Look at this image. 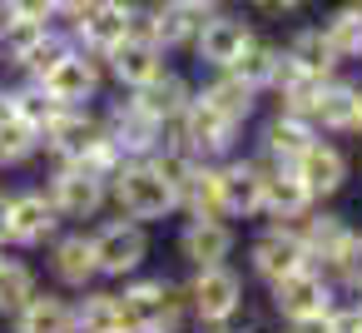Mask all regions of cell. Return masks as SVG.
<instances>
[{
	"mask_svg": "<svg viewBox=\"0 0 362 333\" xmlns=\"http://www.w3.org/2000/svg\"><path fill=\"white\" fill-rule=\"evenodd\" d=\"M194 95L209 100L214 110H223L238 125H253L263 115V90L248 85L238 70H194Z\"/></svg>",
	"mask_w": 362,
	"mask_h": 333,
	"instance_id": "obj_20",
	"label": "cell"
},
{
	"mask_svg": "<svg viewBox=\"0 0 362 333\" xmlns=\"http://www.w3.org/2000/svg\"><path fill=\"white\" fill-rule=\"evenodd\" d=\"M352 214H342L337 204H313L303 219H298V239H303V249H308V264H322L347 234H352Z\"/></svg>",
	"mask_w": 362,
	"mask_h": 333,
	"instance_id": "obj_22",
	"label": "cell"
},
{
	"mask_svg": "<svg viewBox=\"0 0 362 333\" xmlns=\"http://www.w3.org/2000/svg\"><path fill=\"white\" fill-rule=\"evenodd\" d=\"M184 303H189V323H223L228 313L243 308V298L253 293L248 273L238 259L228 264H209V269H184Z\"/></svg>",
	"mask_w": 362,
	"mask_h": 333,
	"instance_id": "obj_5",
	"label": "cell"
},
{
	"mask_svg": "<svg viewBox=\"0 0 362 333\" xmlns=\"http://www.w3.org/2000/svg\"><path fill=\"white\" fill-rule=\"evenodd\" d=\"M357 80H362V70H337V75L322 80L317 100L308 105V120H313L317 135H327V140H352V120H357Z\"/></svg>",
	"mask_w": 362,
	"mask_h": 333,
	"instance_id": "obj_19",
	"label": "cell"
},
{
	"mask_svg": "<svg viewBox=\"0 0 362 333\" xmlns=\"http://www.w3.org/2000/svg\"><path fill=\"white\" fill-rule=\"evenodd\" d=\"M214 6H228V0H214Z\"/></svg>",
	"mask_w": 362,
	"mask_h": 333,
	"instance_id": "obj_39",
	"label": "cell"
},
{
	"mask_svg": "<svg viewBox=\"0 0 362 333\" xmlns=\"http://www.w3.org/2000/svg\"><path fill=\"white\" fill-rule=\"evenodd\" d=\"M243 244V229L233 219H209V214H179L174 229V259L184 269H209V264H228Z\"/></svg>",
	"mask_w": 362,
	"mask_h": 333,
	"instance_id": "obj_14",
	"label": "cell"
},
{
	"mask_svg": "<svg viewBox=\"0 0 362 333\" xmlns=\"http://www.w3.org/2000/svg\"><path fill=\"white\" fill-rule=\"evenodd\" d=\"M40 283H45V273H40V259L35 254H21V249L0 254V323H6Z\"/></svg>",
	"mask_w": 362,
	"mask_h": 333,
	"instance_id": "obj_24",
	"label": "cell"
},
{
	"mask_svg": "<svg viewBox=\"0 0 362 333\" xmlns=\"http://www.w3.org/2000/svg\"><path fill=\"white\" fill-rule=\"evenodd\" d=\"M85 6H90V0H55V16H60V21H70V16H75V11H85Z\"/></svg>",
	"mask_w": 362,
	"mask_h": 333,
	"instance_id": "obj_35",
	"label": "cell"
},
{
	"mask_svg": "<svg viewBox=\"0 0 362 333\" xmlns=\"http://www.w3.org/2000/svg\"><path fill=\"white\" fill-rule=\"evenodd\" d=\"M100 120H105V135L124 149V159H149V154H159V145H164V125H159L129 90H105Z\"/></svg>",
	"mask_w": 362,
	"mask_h": 333,
	"instance_id": "obj_10",
	"label": "cell"
},
{
	"mask_svg": "<svg viewBox=\"0 0 362 333\" xmlns=\"http://www.w3.org/2000/svg\"><path fill=\"white\" fill-rule=\"evenodd\" d=\"M253 35H258V21L228 0V6L204 16V26H199V35L189 45V60H194V70H228Z\"/></svg>",
	"mask_w": 362,
	"mask_h": 333,
	"instance_id": "obj_8",
	"label": "cell"
},
{
	"mask_svg": "<svg viewBox=\"0 0 362 333\" xmlns=\"http://www.w3.org/2000/svg\"><path fill=\"white\" fill-rule=\"evenodd\" d=\"M45 95L60 105V110H85V105H100L105 100V90H110V80H105V60L95 55V50H80V45H70L50 70H45Z\"/></svg>",
	"mask_w": 362,
	"mask_h": 333,
	"instance_id": "obj_9",
	"label": "cell"
},
{
	"mask_svg": "<svg viewBox=\"0 0 362 333\" xmlns=\"http://www.w3.org/2000/svg\"><path fill=\"white\" fill-rule=\"evenodd\" d=\"M6 333H75V293H65L55 283H40L6 318Z\"/></svg>",
	"mask_w": 362,
	"mask_h": 333,
	"instance_id": "obj_21",
	"label": "cell"
},
{
	"mask_svg": "<svg viewBox=\"0 0 362 333\" xmlns=\"http://www.w3.org/2000/svg\"><path fill=\"white\" fill-rule=\"evenodd\" d=\"M35 179H40V189L50 194V204L65 224L90 229L100 214H110V184L100 174H90L80 159H40Z\"/></svg>",
	"mask_w": 362,
	"mask_h": 333,
	"instance_id": "obj_3",
	"label": "cell"
},
{
	"mask_svg": "<svg viewBox=\"0 0 362 333\" xmlns=\"http://www.w3.org/2000/svg\"><path fill=\"white\" fill-rule=\"evenodd\" d=\"M308 6V0H243V11L248 16H263V21H288Z\"/></svg>",
	"mask_w": 362,
	"mask_h": 333,
	"instance_id": "obj_33",
	"label": "cell"
},
{
	"mask_svg": "<svg viewBox=\"0 0 362 333\" xmlns=\"http://www.w3.org/2000/svg\"><path fill=\"white\" fill-rule=\"evenodd\" d=\"M317 26H322L332 55L342 60V70H362V0H337Z\"/></svg>",
	"mask_w": 362,
	"mask_h": 333,
	"instance_id": "obj_23",
	"label": "cell"
},
{
	"mask_svg": "<svg viewBox=\"0 0 362 333\" xmlns=\"http://www.w3.org/2000/svg\"><path fill=\"white\" fill-rule=\"evenodd\" d=\"M129 95H134V100H139L159 125H164V120H174V115H184V110H189V100H194V75H189V70H179V65H169L159 80H149L144 90H129Z\"/></svg>",
	"mask_w": 362,
	"mask_h": 333,
	"instance_id": "obj_25",
	"label": "cell"
},
{
	"mask_svg": "<svg viewBox=\"0 0 362 333\" xmlns=\"http://www.w3.org/2000/svg\"><path fill=\"white\" fill-rule=\"evenodd\" d=\"M0 16H21V21H40V26H55V0H6Z\"/></svg>",
	"mask_w": 362,
	"mask_h": 333,
	"instance_id": "obj_32",
	"label": "cell"
},
{
	"mask_svg": "<svg viewBox=\"0 0 362 333\" xmlns=\"http://www.w3.org/2000/svg\"><path fill=\"white\" fill-rule=\"evenodd\" d=\"M332 313V308H327ZM327 313H308V318H298V323H283V333H332V318Z\"/></svg>",
	"mask_w": 362,
	"mask_h": 333,
	"instance_id": "obj_34",
	"label": "cell"
},
{
	"mask_svg": "<svg viewBox=\"0 0 362 333\" xmlns=\"http://www.w3.org/2000/svg\"><path fill=\"white\" fill-rule=\"evenodd\" d=\"M238 249H243V273H248V283H258V288H268V283H278L283 273H293V269L308 264V249H303V239H298V224L258 219V224H248V239H243Z\"/></svg>",
	"mask_w": 362,
	"mask_h": 333,
	"instance_id": "obj_6",
	"label": "cell"
},
{
	"mask_svg": "<svg viewBox=\"0 0 362 333\" xmlns=\"http://www.w3.org/2000/svg\"><path fill=\"white\" fill-rule=\"evenodd\" d=\"M184 333H228V328H223V323H189Z\"/></svg>",
	"mask_w": 362,
	"mask_h": 333,
	"instance_id": "obj_36",
	"label": "cell"
},
{
	"mask_svg": "<svg viewBox=\"0 0 362 333\" xmlns=\"http://www.w3.org/2000/svg\"><path fill=\"white\" fill-rule=\"evenodd\" d=\"M313 140H317L313 120L298 115V110H278V105H263V115L248 125V149H253L258 159L278 164V169H293L298 154H303Z\"/></svg>",
	"mask_w": 362,
	"mask_h": 333,
	"instance_id": "obj_11",
	"label": "cell"
},
{
	"mask_svg": "<svg viewBox=\"0 0 362 333\" xmlns=\"http://www.w3.org/2000/svg\"><path fill=\"white\" fill-rule=\"evenodd\" d=\"M110 214H124V219L159 229V224L179 219V194L154 159H124L110 179Z\"/></svg>",
	"mask_w": 362,
	"mask_h": 333,
	"instance_id": "obj_2",
	"label": "cell"
},
{
	"mask_svg": "<svg viewBox=\"0 0 362 333\" xmlns=\"http://www.w3.org/2000/svg\"><path fill=\"white\" fill-rule=\"evenodd\" d=\"M352 140H362V80H357V120H352Z\"/></svg>",
	"mask_w": 362,
	"mask_h": 333,
	"instance_id": "obj_37",
	"label": "cell"
},
{
	"mask_svg": "<svg viewBox=\"0 0 362 333\" xmlns=\"http://www.w3.org/2000/svg\"><path fill=\"white\" fill-rule=\"evenodd\" d=\"M332 303H337V288L327 283V273L317 264H303V269H293L263 288V308L273 323H298L308 313H327Z\"/></svg>",
	"mask_w": 362,
	"mask_h": 333,
	"instance_id": "obj_13",
	"label": "cell"
},
{
	"mask_svg": "<svg viewBox=\"0 0 362 333\" xmlns=\"http://www.w3.org/2000/svg\"><path fill=\"white\" fill-rule=\"evenodd\" d=\"M263 333H283V323H268V328H263Z\"/></svg>",
	"mask_w": 362,
	"mask_h": 333,
	"instance_id": "obj_38",
	"label": "cell"
},
{
	"mask_svg": "<svg viewBox=\"0 0 362 333\" xmlns=\"http://www.w3.org/2000/svg\"><path fill=\"white\" fill-rule=\"evenodd\" d=\"M134 6H139V0H90L85 11H75V16L60 21V26L70 30V40H75L80 50L105 55L110 45H119V40L134 30Z\"/></svg>",
	"mask_w": 362,
	"mask_h": 333,
	"instance_id": "obj_16",
	"label": "cell"
},
{
	"mask_svg": "<svg viewBox=\"0 0 362 333\" xmlns=\"http://www.w3.org/2000/svg\"><path fill=\"white\" fill-rule=\"evenodd\" d=\"M65 229V219L55 214L50 194L40 189V179H21L11 184V209H6V249L21 254H40L55 234Z\"/></svg>",
	"mask_w": 362,
	"mask_h": 333,
	"instance_id": "obj_7",
	"label": "cell"
},
{
	"mask_svg": "<svg viewBox=\"0 0 362 333\" xmlns=\"http://www.w3.org/2000/svg\"><path fill=\"white\" fill-rule=\"evenodd\" d=\"M0 85H6V75H0Z\"/></svg>",
	"mask_w": 362,
	"mask_h": 333,
	"instance_id": "obj_40",
	"label": "cell"
},
{
	"mask_svg": "<svg viewBox=\"0 0 362 333\" xmlns=\"http://www.w3.org/2000/svg\"><path fill=\"white\" fill-rule=\"evenodd\" d=\"M75 333H124L115 283H90L75 293Z\"/></svg>",
	"mask_w": 362,
	"mask_h": 333,
	"instance_id": "obj_26",
	"label": "cell"
},
{
	"mask_svg": "<svg viewBox=\"0 0 362 333\" xmlns=\"http://www.w3.org/2000/svg\"><path fill=\"white\" fill-rule=\"evenodd\" d=\"M40 149H45V140L35 125L16 120V115L0 120V174H35Z\"/></svg>",
	"mask_w": 362,
	"mask_h": 333,
	"instance_id": "obj_27",
	"label": "cell"
},
{
	"mask_svg": "<svg viewBox=\"0 0 362 333\" xmlns=\"http://www.w3.org/2000/svg\"><path fill=\"white\" fill-rule=\"evenodd\" d=\"M308 209H313V199H308V189L298 184V174H293V169H278V174H268V179H263V214H258V219L298 224Z\"/></svg>",
	"mask_w": 362,
	"mask_h": 333,
	"instance_id": "obj_29",
	"label": "cell"
},
{
	"mask_svg": "<svg viewBox=\"0 0 362 333\" xmlns=\"http://www.w3.org/2000/svg\"><path fill=\"white\" fill-rule=\"evenodd\" d=\"M35 259H40L45 283H55V288H65V293H80V288H90V283H105V278H100V264H95L90 229H80V224H65Z\"/></svg>",
	"mask_w": 362,
	"mask_h": 333,
	"instance_id": "obj_12",
	"label": "cell"
},
{
	"mask_svg": "<svg viewBox=\"0 0 362 333\" xmlns=\"http://www.w3.org/2000/svg\"><path fill=\"white\" fill-rule=\"evenodd\" d=\"M228 70H238L248 85L268 90V85H273V75L283 70V40H273V35H263V30H258V35L243 45V55H238Z\"/></svg>",
	"mask_w": 362,
	"mask_h": 333,
	"instance_id": "obj_30",
	"label": "cell"
},
{
	"mask_svg": "<svg viewBox=\"0 0 362 333\" xmlns=\"http://www.w3.org/2000/svg\"><path fill=\"white\" fill-rule=\"evenodd\" d=\"M115 293H119L124 333H184V328H189L184 283H179L174 273L139 269V273L119 278V283H115Z\"/></svg>",
	"mask_w": 362,
	"mask_h": 333,
	"instance_id": "obj_1",
	"label": "cell"
},
{
	"mask_svg": "<svg viewBox=\"0 0 362 333\" xmlns=\"http://www.w3.org/2000/svg\"><path fill=\"white\" fill-rule=\"evenodd\" d=\"M293 174H298V184L308 189L313 204H337V199L347 194V184H352V154H347L342 140L317 135V140L298 154Z\"/></svg>",
	"mask_w": 362,
	"mask_h": 333,
	"instance_id": "obj_15",
	"label": "cell"
},
{
	"mask_svg": "<svg viewBox=\"0 0 362 333\" xmlns=\"http://www.w3.org/2000/svg\"><path fill=\"white\" fill-rule=\"evenodd\" d=\"M283 50H288L293 65H303V70H313V75H337V70H342V60L332 55V45H327V35H322L317 21L293 26V30L283 35Z\"/></svg>",
	"mask_w": 362,
	"mask_h": 333,
	"instance_id": "obj_28",
	"label": "cell"
},
{
	"mask_svg": "<svg viewBox=\"0 0 362 333\" xmlns=\"http://www.w3.org/2000/svg\"><path fill=\"white\" fill-rule=\"evenodd\" d=\"M90 244H95V264H100L105 283H119V278L149 269V259H154V229L139 219H124V214H100L90 224Z\"/></svg>",
	"mask_w": 362,
	"mask_h": 333,
	"instance_id": "obj_4",
	"label": "cell"
},
{
	"mask_svg": "<svg viewBox=\"0 0 362 333\" xmlns=\"http://www.w3.org/2000/svg\"><path fill=\"white\" fill-rule=\"evenodd\" d=\"M263 169H258V159L248 154V149H238V154H228L223 164H218V194H223V214L243 229V224H258V214H263Z\"/></svg>",
	"mask_w": 362,
	"mask_h": 333,
	"instance_id": "obj_18",
	"label": "cell"
},
{
	"mask_svg": "<svg viewBox=\"0 0 362 333\" xmlns=\"http://www.w3.org/2000/svg\"><path fill=\"white\" fill-rule=\"evenodd\" d=\"M6 90H11V115H16V120H25V125H35L40 135H45V125L60 115V105L45 95V85H40V80L11 75V80H6Z\"/></svg>",
	"mask_w": 362,
	"mask_h": 333,
	"instance_id": "obj_31",
	"label": "cell"
},
{
	"mask_svg": "<svg viewBox=\"0 0 362 333\" xmlns=\"http://www.w3.org/2000/svg\"><path fill=\"white\" fill-rule=\"evenodd\" d=\"M105 80H110V90H144L149 80H159L169 65H174V55H164L154 40H144V35H124L119 45H110L105 55Z\"/></svg>",
	"mask_w": 362,
	"mask_h": 333,
	"instance_id": "obj_17",
	"label": "cell"
}]
</instances>
